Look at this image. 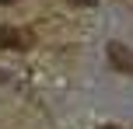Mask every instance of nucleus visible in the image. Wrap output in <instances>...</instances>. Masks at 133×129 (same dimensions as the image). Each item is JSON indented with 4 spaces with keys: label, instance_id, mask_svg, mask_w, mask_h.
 <instances>
[{
    "label": "nucleus",
    "instance_id": "1",
    "mask_svg": "<svg viewBox=\"0 0 133 129\" xmlns=\"http://www.w3.org/2000/svg\"><path fill=\"white\" fill-rule=\"evenodd\" d=\"M32 45V32L21 28H0V49H28Z\"/></svg>",
    "mask_w": 133,
    "mask_h": 129
},
{
    "label": "nucleus",
    "instance_id": "2",
    "mask_svg": "<svg viewBox=\"0 0 133 129\" xmlns=\"http://www.w3.org/2000/svg\"><path fill=\"white\" fill-rule=\"evenodd\" d=\"M109 63H112L119 73H130L133 70V52L123 45V42H109Z\"/></svg>",
    "mask_w": 133,
    "mask_h": 129
},
{
    "label": "nucleus",
    "instance_id": "3",
    "mask_svg": "<svg viewBox=\"0 0 133 129\" xmlns=\"http://www.w3.org/2000/svg\"><path fill=\"white\" fill-rule=\"evenodd\" d=\"M0 4H18V0H0Z\"/></svg>",
    "mask_w": 133,
    "mask_h": 129
},
{
    "label": "nucleus",
    "instance_id": "4",
    "mask_svg": "<svg viewBox=\"0 0 133 129\" xmlns=\"http://www.w3.org/2000/svg\"><path fill=\"white\" fill-rule=\"evenodd\" d=\"M102 129H119V126H102Z\"/></svg>",
    "mask_w": 133,
    "mask_h": 129
}]
</instances>
